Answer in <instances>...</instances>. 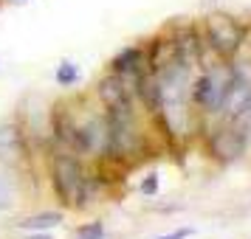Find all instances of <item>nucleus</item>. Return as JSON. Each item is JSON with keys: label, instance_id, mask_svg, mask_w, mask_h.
<instances>
[{"label": "nucleus", "instance_id": "1", "mask_svg": "<svg viewBox=\"0 0 251 239\" xmlns=\"http://www.w3.org/2000/svg\"><path fill=\"white\" fill-rule=\"evenodd\" d=\"M107 118V160H125L133 158L144 149V132L138 127V115L133 110V102L104 107Z\"/></svg>", "mask_w": 251, "mask_h": 239}, {"label": "nucleus", "instance_id": "2", "mask_svg": "<svg viewBox=\"0 0 251 239\" xmlns=\"http://www.w3.org/2000/svg\"><path fill=\"white\" fill-rule=\"evenodd\" d=\"M51 186L62 205L68 208H85L88 200V177L79 158L74 152H57L51 160Z\"/></svg>", "mask_w": 251, "mask_h": 239}, {"label": "nucleus", "instance_id": "3", "mask_svg": "<svg viewBox=\"0 0 251 239\" xmlns=\"http://www.w3.org/2000/svg\"><path fill=\"white\" fill-rule=\"evenodd\" d=\"M201 76L192 79V107L201 118H217L228 85V59H215V65H201Z\"/></svg>", "mask_w": 251, "mask_h": 239}, {"label": "nucleus", "instance_id": "4", "mask_svg": "<svg viewBox=\"0 0 251 239\" xmlns=\"http://www.w3.org/2000/svg\"><path fill=\"white\" fill-rule=\"evenodd\" d=\"M201 34H203V43L212 54H217L220 59H234L246 45L249 25L240 23L237 17H231L226 12H212L203 20Z\"/></svg>", "mask_w": 251, "mask_h": 239}, {"label": "nucleus", "instance_id": "5", "mask_svg": "<svg viewBox=\"0 0 251 239\" xmlns=\"http://www.w3.org/2000/svg\"><path fill=\"white\" fill-rule=\"evenodd\" d=\"M206 147H209V155L215 160H220V163H237V160L249 152V144H246L243 132H240L231 121H220V124L209 132Z\"/></svg>", "mask_w": 251, "mask_h": 239}, {"label": "nucleus", "instance_id": "6", "mask_svg": "<svg viewBox=\"0 0 251 239\" xmlns=\"http://www.w3.org/2000/svg\"><path fill=\"white\" fill-rule=\"evenodd\" d=\"M172 37V45H175V57H178V62L181 65H186V68H201V57H203V34L198 31V28H192V25H183V28H178Z\"/></svg>", "mask_w": 251, "mask_h": 239}, {"label": "nucleus", "instance_id": "7", "mask_svg": "<svg viewBox=\"0 0 251 239\" xmlns=\"http://www.w3.org/2000/svg\"><path fill=\"white\" fill-rule=\"evenodd\" d=\"M96 96H99V102L104 107H116V104H125V102H133V90L127 87V82L119 76V73H107L99 79L96 85Z\"/></svg>", "mask_w": 251, "mask_h": 239}, {"label": "nucleus", "instance_id": "8", "mask_svg": "<svg viewBox=\"0 0 251 239\" xmlns=\"http://www.w3.org/2000/svg\"><path fill=\"white\" fill-rule=\"evenodd\" d=\"M23 132L17 124H0V160L3 163H17L23 158Z\"/></svg>", "mask_w": 251, "mask_h": 239}, {"label": "nucleus", "instance_id": "9", "mask_svg": "<svg viewBox=\"0 0 251 239\" xmlns=\"http://www.w3.org/2000/svg\"><path fill=\"white\" fill-rule=\"evenodd\" d=\"M59 222H62V214H59V211H46V214L28 217V219L17 222V225L25 228V231H46V228H57Z\"/></svg>", "mask_w": 251, "mask_h": 239}, {"label": "nucleus", "instance_id": "10", "mask_svg": "<svg viewBox=\"0 0 251 239\" xmlns=\"http://www.w3.org/2000/svg\"><path fill=\"white\" fill-rule=\"evenodd\" d=\"M79 82V68L74 65V62H59L57 68V85L59 87H71V85H76Z\"/></svg>", "mask_w": 251, "mask_h": 239}, {"label": "nucleus", "instance_id": "11", "mask_svg": "<svg viewBox=\"0 0 251 239\" xmlns=\"http://www.w3.org/2000/svg\"><path fill=\"white\" fill-rule=\"evenodd\" d=\"M231 124L243 132V138H246V144H249V149H251V99H249V104L243 107V113H240Z\"/></svg>", "mask_w": 251, "mask_h": 239}, {"label": "nucleus", "instance_id": "12", "mask_svg": "<svg viewBox=\"0 0 251 239\" xmlns=\"http://www.w3.org/2000/svg\"><path fill=\"white\" fill-rule=\"evenodd\" d=\"M14 203V186L6 174H0V211H6Z\"/></svg>", "mask_w": 251, "mask_h": 239}, {"label": "nucleus", "instance_id": "13", "mask_svg": "<svg viewBox=\"0 0 251 239\" xmlns=\"http://www.w3.org/2000/svg\"><path fill=\"white\" fill-rule=\"evenodd\" d=\"M104 237V225L102 222H91V225H82L76 239H102Z\"/></svg>", "mask_w": 251, "mask_h": 239}, {"label": "nucleus", "instance_id": "14", "mask_svg": "<svg viewBox=\"0 0 251 239\" xmlns=\"http://www.w3.org/2000/svg\"><path fill=\"white\" fill-rule=\"evenodd\" d=\"M138 192L144 194V197H152V194H158V174H155V172H150L147 177L141 180V186H138Z\"/></svg>", "mask_w": 251, "mask_h": 239}, {"label": "nucleus", "instance_id": "15", "mask_svg": "<svg viewBox=\"0 0 251 239\" xmlns=\"http://www.w3.org/2000/svg\"><path fill=\"white\" fill-rule=\"evenodd\" d=\"M186 237H192V228H178V231H170V234L155 237V239H186Z\"/></svg>", "mask_w": 251, "mask_h": 239}, {"label": "nucleus", "instance_id": "16", "mask_svg": "<svg viewBox=\"0 0 251 239\" xmlns=\"http://www.w3.org/2000/svg\"><path fill=\"white\" fill-rule=\"evenodd\" d=\"M243 51L251 57V25H249V34H246V45H243Z\"/></svg>", "mask_w": 251, "mask_h": 239}, {"label": "nucleus", "instance_id": "17", "mask_svg": "<svg viewBox=\"0 0 251 239\" xmlns=\"http://www.w3.org/2000/svg\"><path fill=\"white\" fill-rule=\"evenodd\" d=\"M28 239H51V237H46V234H37V237H28Z\"/></svg>", "mask_w": 251, "mask_h": 239}, {"label": "nucleus", "instance_id": "18", "mask_svg": "<svg viewBox=\"0 0 251 239\" xmlns=\"http://www.w3.org/2000/svg\"><path fill=\"white\" fill-rule=\"evenodd\" d=\"M14 3H17V0H14Z\"/></svg>", "mask_w": 251, "mask_h": 239}]
</instances>
